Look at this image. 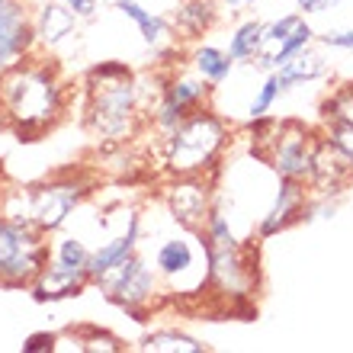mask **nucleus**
Masks as SVG:
<instances>
[{
    "mask_svg": "<svg viewBox=\"0 0 353 353\" xmlns=\"http://www.w3.org/2000/svg\"><path fill=\"white\" fill-rule=\"evenodd\" d=\"M71 84L52 52H32L0 74V125L17 141H42L71 110Z\"/></svg>",
    "mask_w": 353,
    "mask_h": 353,
    "instance_id": "nucleus-1",
    "label": "nucleus"
},
{
    "mask_svg": "<svg viewBox=\"0 0 353 353\" xmlns=\"http://www.w3.org/2000/svg\"><path fill=\"white\" fill-rule=\"evenodd\" d=\"M81 122L103 148H125L148 129V112L139 100V77L125 61H100L81 84Z\"/></svg>",
    "mask_w": 353,
    "mask_h": 353,
    "instance_id": "nucleus-2",
    "label": "nucleus"
},
{
    "mask_svg": "<svg viewBox=\"0 0 353 353\" xmlns=\"http://www.w3.org/2000/svg\"><path fill=\"white\" fill-rule=\"evenodd\" d=\"M205 251V292L219 299L228 315H257L254 296L261 289V251L257 241H238L232 225L219 209L205 219L199 232Z\"/></svg>",
    "mask_w": 353,
    "mask_h": 353,
    "instance_id": "nucleus-3",
    "label": "nucleus"
},
{
    "mask_svg": "<svg viewBox=\"0 0 353 353\" xmlns=\"http://www.w3.org/2000/svg\"><path fill=\"white\" fill-rule=\"evenodd\" d=\"M232 139V122L209 103L203 110L190 112L183 122H176L170 132L158 135V164L164 176H219Z\"/></svg>",
    "mask_w": 353,
    "mask_h": 353,
    "instance_id": "nucleus-4",
    "label": "nucleus"
},
{
    "mask_svg": "<svg viewBox=\"0 0 353 353\" xmlns=\"http://www.w3.org/2000/svg\"><path fill=\"white\" fill-rule=\"evenodd\" d=\"M97 186V174L87 168L58 170V174L29 186H13L0 196V212L17 222L36 225L42 234H58L71 222V215L84 205Z\"/></svg>",
    "mask_w": 353,
    "mask_h": 353,
    "instance_id": "nucleus-5",
    "label": "nucleus"
},
{
    "mask_svg": "<svg viewBox=\"0 0 353 353\" xmlns=\"http://www.w3.org/2000/svg\"><path fill=\"white\" fill-rule=\"evenodd\" d=\"M93 286L106 296V302L122 308V312H125L132 321H139V325L151 321L154 308L164 302V292H168L158 276V270L151 267L145 257H139V254H132L119 267H112L110 273H103Z\"/></svg>",
    "mask_w": 353,
    "mask_h": 353,
    "instance_id": "nucleus-6",
    "label": "nucleus"
},
{
    "mask_svg": "<svg viewBox=\"0 0 353 353\" xmlns=\"http://www.w3.org/2000/svg\"><path fill=\"white\" fill-rule=\"evenodd\" d=\"M52 257V241L36 225L0 212V289H29Z\"/></svg>",
    "mask_w": 353,
    "mask_h": 353,
    "instance_id": "nucleus-7",
    "label": "nucleus"
},
{
    "mask_svg": "<svg viewBox=\"0 0 353 353\" xmlns=\"http://www.w3.org/2000/svg\"><path fill=\"white\" fill-rule=\"evenodd\" d=\"M209 103H212V87L199 74H193V71H164V84H161V93L148 116V129L154 135H164L176 122H183L190 112L203 110Z\"/></svg>",
    "mask_w": 353,
    "mask_h": 353,
    "instance_id": "nucleus-8",
    "label": "nucleus"
},
{
    "mask_svg": "<svg viewBox=\"0 0 353 353\" xmlns=\"http://www.w3.org/2000/svg\"><path fill=\"white\" fill-rule=\"evenodd\" d=\"M164 205L176 228L199 234L205 219L215 209V176H168L164 183Z\"/></svg>",
    "mask_w": 353,
    "mask_h": 353,
    "instance_id": "nucleus-9",
    "label": "nucleus"
},
{
    "mask_svg": "<svg viewBox=\"0 0 353 353\" xmlns=\"http://www.w3.org/2000/svg\"><path fill=\"white\" fill-rule=\"evenodd\" d=\"M318 135H321L318 125H308V122H302V119H283L279 135H276V141L270 145L263 164H270V170L276 176H289V180L308 183Z\"/></svg>",
    "mask_w": 353,
    "mask_h": 353,
    "instance_id": "nucleus-10",
    "label": "nucleus"
},
{
    "mask_svg": "<svg viewBox=\"0 0 353 353\" xmlns=\"http://www.w3.org/2000/svg\"><path fill=\"white\" fill-rule=\"evenodd\" d=\"M308 199H312L308 183L279 176L273 203H270V209L261 215V222H257V241H270V238H276L279 232H286V228H292V225L305 222Z\"/></svg>",
    "mask_w": 353,
    "mask_h": 353,
    "instance_id": "nucleus-11",
    "label": "nucleus"
},
{
    "mask_svg": "<svg viewBox=\"0 0 353 353\" xmlns=\"http://www.w3.org/2000/svg\"><path fill=\"white\" fill-rule=\"evenodd\" d=\"M350 183H353V164L347 161V154L327 135H318L315 158H312V174H308L312 196H337L341 199Z\"/></svg>",
    "mask_w": 353,
    "mask_h": 353,
    "instance_id": "nucleus-12",
    "label": "nucleus"
},
{
    "mask_svg": "<svg viewBox=\"0 0 353 353\" xmlns=\"http://www.w3.org/2000/svg\"><path fill=\"white\" fill-rule=\"evenodd\" d=\"M29 19H32L39 52H58L68 39L77 36L81 26V17L61 0H42L36 10H29Z\"/></svg>",
    "mask_w": 353,
    "mask_h": 353,
    "instance_id": "nucleus-13",
    "label": "nucleus"
},
{
    "mask_svg": "<svg viewBox=\"0 0 353 353\" xmlns=\"http://www.w3.org/2000/svg\"><path fill=\"white\" fill-rule=\"evenodd\" d=\"M116 10H119L125 19L135 23L139 29L141 42L161 58H170L180 52V42H176V29H174V19L161 17L154 10H145L139 0H116Z\"/></svg>",
    "mask_w": 353,
    "mask_h": 353,
    "instance_id": "nucleus-14",
    "label": "nucleus"
},
{
    "mask_svg": "<svg viewBox=\"0 0 353 353\" xmlns=\"http://www.w3.org/2000/svg\"><path fill=\"white\" fill-rule=\"evenodd\" d=\"M90 273L87 270H74V267H65L61 261L48 257V263L42 267V273L36 276V283L29 286L32 299L36 302H65V299H77L84 296V289H90Z\"/></svg>",
    "mask_w": 353,
    "mask_h": 353,
    "instance_id": "nucleus-15",
    "label": "nucleus"
},
{
    "mask_svg": "<svg viewBox=\"0 0 353 353\" xmlns=\"http://www.w3.org/2000/svg\"><path fill=\"white\" fill-rule=\"evenodd\" d=\"M139 238H141V212L139 209H129L125 219H122V232L93 248V254H90V283H97V279H100L103 273H110L112 267H119L125 257L139 254Z\"/></svg>",
    "mask_w": 353,
    "mask_h": 353,
    "instance_id": "nucleus-16",
    "label": "nucleus"
},
{
    "mask_svg": "<svg viewBox=\"0 0 353 353\" xmlns=\"http://www.w3.org/2000/svg\"><path fill=\"white\" fill-rule=\"evenodd\" d=\"M190 234L193 232L170 234V238H164V241L158 244V251H154V270H158V276L168 292H180V283L196 273V257H199V254H196V244Z\"/></svg>",
    "mask_w": 353,
    "mask_h": 353,
    "instance_id": "nucleus-17",
    "label": "nucleus"
},
{
    "mask_svg": "<svg viewBox=\"0 0 353 353\" xmlns=\"http://www.w3.org/2000/svg\"><path fill=\"white\" fill-rule=\"evenodd\" d=\"M219 17H222L219 0H180V3H176V13H174L176 39L199 42V39L209 36L215 29Z\"/></svg>",
    "mask_w": 353,
    "mask_h": 353,
    "instance_id": "nucleus-18",
    "label": "nucleus"
},
{
    "mask_svg": "<svg viewBox=\"0 0 353 353\" xmlns=\"http://www.w3.org/2000/svg\"><path fill=\"white\" fill-rule=\"evenodd\" d=\"M234 65H238V61L228 55V48L212 46V42H199V46H193V52H190V71L203 77L212 90L222 87L225 81L232 77Z\"/></svg>",
    "mask_w": 353,
    "mask_h": 353,
    "instance_id": "nucleus-19",
    "label": "nucleus"
},
{
    "mask_svg": "<svg viewBox=\"0 0 353 353\" xmlns=\"http://www.w3.org/2000/svg\"><path fill=\"white\" fill-rule=\"evenodd\" d=\"M36 52V32H32V19L19 17L7 26H0V74L19 65L26 55Z\"/></svg>",
    "mask_w": 353,
    "mask_h": 353,
    "instance_id": "nucleus-20",
    "label": "nucleus"
},
{
    "mask_svg": "<svg viewBox=\"0 0 353 353\" xmlns=\"http://www.w3.org/2000/svg\"><path fill=\"white\" fill-rule=\"evenodd\" d=\"M327 71H331V65H327V61L318 55V52H312V46H308L302 55H296L292 61H289V65L279 68L276 77H279V87H283V93H289L292 87H299V84L321 81Z\"/></svg>",
    "mask_w": 353,
    "mask_h": 353,
    "instance_id": "nucleus-21",
    "label": "nucleus"
},
{
    "mask_svg": "<svg viewBox=\"0 0 353 353\" xmlns=\"http://www.w3.org/2000/svg\"><path fill=\"white\" fill-rule=\"evenodd\" d=\"M312 42H315V29H312L305 19H302V23H299V26L292 29V32H289V36L283 39L279 46H273L270 52H263V55L257 58L254 65L263 68V71H279V68L289 65V61H292L296 55H302V52H305Z\"/></svg>",
    "mask_w": 353,
    "mask_h": 353,
    "instance_id": "nucleus-22",
    "label": "nucleus"
},
{
    "mask_svg": "<svg viewBox=\"0 0 353 353\" xmlns=\"http://www.w3.org/2000/svg\"><path fill=\"white\" fill-rule=\"evenodd\" d=\"M141 353H205L209 347L199 341V337L186 334V331H176V327H158V331H148V334L139 341Z\"/></svg>",
    "mask_w": 353,
    "mask_h": 353,
    "instance_id": "nucleus-23",
    "label": "nucleus"
},
{
    "mask_svg": "<svg viewBox=\"0 0 353 353\" xmlns=\"http://www.w3.org/2000/svg\"><path fill=\"white\" fill-rule=\"evenodd\" d=\"M263 52V23L261 19H244L228 36V55L241 65H254Z\"/></svg>",
    "mask_w": 353,
    "mask_h": 353,
    "instance_id": "nucleus-24",
    "label": "nucleus"
},
{
    "mask_svg": "<svg viewBox=\"0 0 353 353\" xmlns=\"http://www.w3.org/2000/svg\"><path fill=\"white\" fill-rule=\"evenodd\" d=\"M321 122H344L353 125V81L331 87L325 100H321Z\"/></svg>",
    "mask_w": 353,
    "mask_h": 353,
    "instance_id": "nucleus-25",
    "label": "nucleus"
},
{
    "mask_svg": "<svg viewBox=\"0 0 353 353\" xmlns=\"http://www.w3.org/2000/svg\"><path fill=\"white\" fill-rule=\"evenodd\" d=\"M90 254H93V248L84 238H77V234H65V238L52 241V257L61 261L65 267L87 270V273H90Z\"/></svg>",
    "mask_w": 353,
    "mask_h": 353,
    "instance_id": "nucleus-26",
    "label": "nucleus"
},
{
    "mask_svg": "<svg viewBox=\"0 0 353 353\" xmlns=\"http://www.w3.org/2000/svg\"><path fill=\"white\" fill-rule=\"evenodd\" d=\"M77 337H81V350L84 353H125V341L119 334H112L106 327L97 325H81L74 327Z\"/></svg>",
    "mask_w": 353,
    "mask_h": 353,
    "instance_id": "nucleus-27",
    "label": "nucleus"
},
{
    "mask_svg": "<svg viewBox=\"0 0 353 353\" xmlns=\"http://www.w3.org/2000/svg\"><path fill=\"white\" fill-rule=\"evenodd\" d=\"M279 97H283V87H279L276 71H267L263 84L257 87V93H254L251 106H248V119H261V116H270Z\"/></svg>",
    "mask_w": 353,
    "mask_h": 353,
    "instance_id": "nucleus-28",
    "label": "nucleus"
},
{
    "mask_svg": "<svg viewBox=\"0 0 353 353\" xmlns=\"http://www.w3.org/2000/svg\"><path fill=\"white\" fill-rule=\"evenodd\" d=\"M302 19H305V13H286V17H276V19H270V23H263V52H270L273 46H279V42H283Z\"/></svg>",
    "mask_w": 353,
    "mask_h": 353,
    "instance_id": "nucleus-29",
    "label": "nucleus"
},
{
    "mask_svg": "<svg viewBox=\"0 0 353 353\" xmlns=\"http://www.w3.org/2000/svg\"><path fill=\"white\" fill-rule=\"evenodd\" d=\"M318 129H321V135H327V139L334 141L337 148L347 154V161L353 164V125H344V122H318Z\"/></svg>",
    "mask_w": 353,
    "mask_h": 353,
    "instance_id": "nucleus-30",
    "label": "nucleus"
},
{
    "mask_svg": "<svg viewBox=\"0 0 353 353\" xmlns=\"http://www.w3.org/2000/svg\"><path fill=\"white\" fill-rule=\"evenodd\" d=\"M318 42L327 48H341V52H353V29H327L325 36H318Z\"/></svg>",
    "mask_w": 353,
    "mask_h": 353,
    "instance_id": "nucleus-31",
    "label": "nucleus"
},
{
    "mask_svg": "<svg viewBox=\"0 0 353 353\" xmlns=\"http://www.w3.org/2000/svg\"><path fill=\"white\" fill-rule=\"evenodd\" d=\"M55 341H58V334H52V331L29 334L26 344H23V353H48V350H55Z\"/></svg>",
    "mask_w": 353,
    "mask_h": 353,
    "instance_id": "nucleus-32",
    "label": "nucleus"
},
{
    "mask_svg": "<svg viewBox=\"0 0 353 353\" xmlns=\"http://www.w3.org/2000/svg\"><path fill=\"white\" fill-rule=\"evenodd\" d=\"M19 17H29V3L26 0H3L0 3V26H7Z\"/></svg>",
    "mask_w": 353,
    "mask_h": 353,
    "instance_id": "nucleus-33",
    "label": "nucleus"
},
{
    "mask_svg": "<svg viewBox=\"0 0 353 353\" xmlns=\"http://www.w3.org/2000/svg\"><path fill=\"white\" fill-rule=\"evenodd\" d=\"M61 3H68V7L74 10L81 19H93V17H97V10H100V3H97V0H61Z\"/></svg>",
    "mask_w": 353,
    "mask_h": 353,
    "instance_id": "nucleus-34",
    "label": "nucleus"
},
{
    "mask_svg": "<svg viewBox=\"0 0 353 353\" xmlns=\"http://www.w3.org/2000/svg\"><path fill=\"white\" fill-rule=\"evenodd\" d=\"M334 3H341V0H296L299 13H325V10L334 7Z\"/></svg>",
    "mask_w": 353,
    "mask_h": 353,
    "instance_id": "nucleus-35",
    "label": "nucleus"
},
{
    "mask_svg": "<svg viewBox=\"0 0 353 353\" xmlns=\"http://www.w3.org/2000/svg\"><path fill=\"white\" fill-rule=\"evenodd\" d=\"M254 3H261V0H225V7H228V13H234L238 7H254Z\"/></svg>",
    "mask_w": 353,
    "mask_h": 353,
    "instance_id": "nucleus-36",
    "label": "nucleus"
},
{
    "mask_svg": "<svg viewBox=\"0 0 353 353\" xmlns=\"http://www.w3.org/2000/svg\"><path fill=\"white\" fill-rule=\"evenodd\" d=\"M0 3H3V0H0Z\"/></svg>",
    "mask_w": 353,
    "mask_h": 353,
    "instance_id": "nucleus-37",
    "label": "nucleus"
}]
</instances>
